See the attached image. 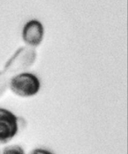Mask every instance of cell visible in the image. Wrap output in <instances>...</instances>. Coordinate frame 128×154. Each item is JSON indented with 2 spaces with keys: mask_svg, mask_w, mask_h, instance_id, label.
<instances>
[{
  "mask_svg": "<svg viewBox=\"0 0 128 154\" xmlns=\"http://www.w3.org/2000/svg\"><path fill=\"white\" fill-rule=\"evenodd\" d=\"M8 88L16 96L30 98L39 93L40 81L35 75L29 72H21L9 79Z\"/></svg>",
  "mask_w": 128,
  "mask_h": 154,
  "instance_id": "6da1fadb",
  "label": "cell"
},
{
  "mask_svg": "<svg viewBox=\"0 0 128 154\" xmlns=\"http://www.w3.org/2000/svg\"><path fill=\"white\" fill-rule=\"evenodd\" d=\"M22 40L30 48H37L44 37V28L37 20H31L24 25L22 32Z\"/></svg>",
  "mask_w": 128,
  "mask_h": 154,
  "instance_id": "277c9868",
  "label": "cell"
},
{
  "mask_svg": "<svg viewBox=\"0 0 128 154\" xmlns=\"http://www.w3.org/2000/svg\"><path fill=\"white\" fill-rule=\"evenodd\" d=\"M36 51L30 47L21 48L13 54V57L7 62L4 72L7 75L10 74L16 75L19 72L31 67L36 60Z\"/></svg>",
  "mask_w": 128,
  "mask_h": 154,
  "instance_id": "7a4b0ae2",
  "label": "cell"
},
{
  "mask_svg": "<svg viewBox=\"0 0 128 154\" xmlns=\"http://www.w3.org/2000/svg\"><path fill=\"white\" fill-rule=\"evenodd\" d=\"M29 154H53L52 152L49 150H46V149L43 148H36L33 150L32 151L30 152Z\"/></svg>",
  "mask_w": 128,
  "mask_h": 154,
  "instance_id": "52a82bcc",
  "label": "cell"
},
{
  "mask_svg": "<svg viewBox=\"0 0 128 154\" xmlns=\"http://www.w3.org/2000/svg\"><path fill=\"white\" fill-rule=\"evenodd\" d=\"M9 79L7 74L4 72H0V96L4 94V92L8 88Z\"/></svg>",
  "mask_w": 128,
  "mask_h": 154,
  "instance_id": "8992f818",
  "label": "cell"
},
{
  "mask_svg": "<svg viewBox=\"0 0 128 154\" xmlns=\"http://www.w3.org/2000/svg\"><path fill=\"white\" fill-rule=\"evenodd\" d=\"M20 117L5 108H0V144L9 143L21 130Z\"/></svg>",
  "mask_w": 128,
  "mask_h": 154,
  "instance_id": "3957f363",
  "label": "cell"
},
{
  "mask_svg": "<svg viewBox=\"0 0 128 154\" xmlns=\"http://www.w3.org/2000/svg\"><path fill=\"white\" fill-rule=\"evenodd\" d=\"M0 154H25L22 147L17 144H12L0 150Z\"/></svg>",
  "mask_w": 128,
  "mask_h": 154,
  "instance_id": "5b68a950",
  "label": "cell"
}]
</instances>
